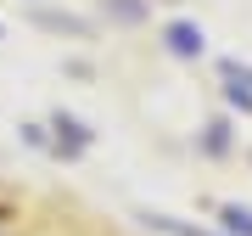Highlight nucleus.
I'll return each mask as SVG.
<instances>
[{
  "label": "nucleus",
  "mask_w": 252,
  "mask_h": 236,
  "mask_svg": "<svg viewBox=\"0 0 252 236\" xmlns=\"http://www.w3.org/2000/svg\"><path fill=\"white\" fill-rule=\"evenodd\" d=\"M224 231L230 236H252V208H235V202H230V208H224Z\"/></svg>",
  "instance_id": "nucleus-3"
},
{
  "label": "nucleus",
  "mask_w": 252,
  "mask_h": 236,
  "mask_svg": "<svg viewBox=\"0 0 252 236\" xmlns=\"http://www.w3.org/2000/svg\"><path fill=\"white\" fill-rule=\"evenodd\" d=\"M84 141H90V129H84L79 118H62V113H56V146H62V152H84Z\"/></svg>",
  "instance_id": "nucleus-1"
},
{
  "label": "nucleus",
  "mask_w": 252,
  "mask_h": 236,
  "mask_svg": "<svg viewBox=\"0 0 252 236\" xmlns=\"http://www.w3.org/2000/svg\"><path fill=\"white\" fill-rule=\"evenodd\" d=\"M168 51L196 56V51H202V28H196V23H174V28H168Z\"/></svg>",
  "instance_id": "nucleus-2"
}]
</instances>
